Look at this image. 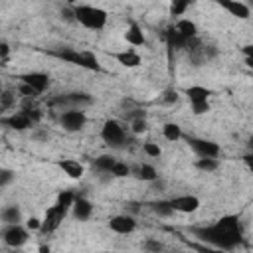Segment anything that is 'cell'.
Segmentation results:
<instances>
[{
    "label": "cell",
    "instance_id": "6da1fadb",
    "mask_svg": "<svg viewBox=\"0 0 253 253\" xmlns=\"http://www.w3.org/2000/svg\"><path fill=\"white\" fill-rule=\"evenodd\" d=\"M192 233H194L198 239H202L204 243H210L213 249H225V251L235 249V247L241 243V237H243V233L225 231V229L219 227L217 223L208 225V227H192Z\"/></svg>",
    "mask_w": 253,
    "mask_h": 253
},
{
    "label": "cell",
    "instance_id": "7a4b0ae2",
    "mask_svg": "<svg viewBox=\"0 0 253 253\" xmlns=\"http://www.w3.org/2000/svg\"><path fill=\"white\" fill-rule=\"evenodd\" d=\"M49 55H53V57H57V59H61L65 63H71V65L89 69V71H103L97 55L91 53V51H77V49H71V47H63V49L49 51Z\"/></svg>",
    "mask_w": 253,
    "mask_h": 253
},
{
    "label": "cell",
    "instance_id": "3957f363",
    "mask_svg": "<svg viewBox=\"0 0 253 253\" xmlns=\"http://www.w3.org/2000/svg\"><path fill=\"white\" fill-rule=\"evenodd\" d=\"M73 10H75V20L89 30H103L107 24V18H109L107 12L103 8H97V6L73 4Z\"/></svg>",
    "mask_w": 253,
    "mask_h": 253
},
{
    "label": "cell",
    "instance_id": "277c9868",
    "mask_svg": "<svg viewBox=\"0 0 253 253\" xmlns=\"http://www.w3.org/2000/svg\"><path fill=\"white\" fill-rule=\"evenodd\" d=\"M101 138H103L109 146H113V148H121V146H125V142H126V130H125V126H123L119 121L109 119V121L103 123Z\"/></svg>",
    "mask_w": 253,
    "mask_h": 253
},
{
    "label": "cell",
    "instance_id": "5b68a950",
    "mask_svg": "<svg viewBox=\"0 0 253 253\" xmlns=\"http://www.w3.org/2000/svg\"><path fill=\"white\" fill-rule=\"evenodd\" d=\"M59 123H61V126H63L65 130H69V132H77V130H81V128L87 125V115H85L81 109L73 107V109L61 113Z\"/></svg>",
    "mask_w": 253,
    "mask_h": 253
},
{
    "label": "cell",
    "instance_id": "8992f818",
    "mask_svg": "<svg viewBox=\"0 0 253 253\" xmlns=\"http://www.w3.org/2000/svg\"><path fill=\"white\" fill-rule=\"evenodd\" d=\"M2 241L8 247H22L28 241V227H22L20 223H8L2 229Z\"/></svg>",
    "mask_w": 253,
    "mask_h": 253
},
{
    "label": "cell",
    "instance_id": "52a82bcc",
    "mask_svg": "<svg viewBox=\"0 0 253 253\" xmlns=\"http://www.w3.org/2000/svg\"><path fill=\"white\" fill-rule=\"evenodd\" d=\"M188 144L192 146V150L198 156H208V158H217L221 148L217 142L213 140H206V138H196V136H188Z\"/></svg>",
    "mask_w": 253,
    "mask_h": 253
},
{
    "label": "cell",
    "instance_id": "ba28073f",
    "mask_svg": "<svg viewBox=\"0 0 253 253\" xmlns=\"http://www.w3.org/2000/svg\"><path fill=\"white\" fill-rule=\"evenodd\" d=\"M109 229L115 231V233H121V235L132 233V231L136 229V219H134V215H130V213L113 215V217L109 219Z\"/></svg>",
    "mask_w": 253,
    "mask_h": 253
},
{
    "label": "cell",
    "instance_id": "9c48e42d",
    "mask_svg": "<svg viewBox=\"0 0 253 253\" xmlns=\"http://www.w3.org/2000/svg\"><path fill=\"white\" fill-rule=\"evenodd\" d=\"M217 6H221L223 10H227L231 16L239 18V20H247L251 16V8L239 0H213Z\"/></svg>",
    "mask_w": 253,
    "mask_h": 253
},
{
    "label": "cell",
    "instance_id": "30bf717a",
    "mask_svg": "<svg viewBox=\"0 0 253 253\" xmlns=\"http://www.w3.org/2000/svg\"><path fill=\"white\" fill-rule=\"evenodd\" d=\"M20 81L32 85L40 95H42L43 91H47V87H49V75H47V73H42V71L24 73V75H20Z\"/></svg>",
    "mask_w": 253,
    "mask_h": 253
},
{
    "label": "cell",
    "instance_id": "8fae6325",
    "mask_svg": "<svg viewBox=\"0 0 253 253\" xmlns=\"http://www.w3.org/2000/svg\"><path fill=\"white\" fill-rule=\"evenodd\" d=\"M61 219H63V215L59 213V210L55 208V206H51V208H47L45 210V217L42 219V233H51V231H55L57 227H59V223H61Z\"/></svg>",
    "mask_w": 253,
    "mask_h": 253
},
{
    "label": "cell",
    "instance_id": "7c38bea8",
    "mask_svg": "<svg viewBox=\"0 0 253 253\" xmlns=\"http://www.w3.org/2000/svg\"><path fill=\"white\" fill-rule=\"evenodd\" d=\"M2 125L14 128V130H26V128H32L34 126V121L30 119L28 113H18V115H12V117H4L2 119Z\"/></svg>",
    "mask_w": 253,
    "mask_h": 253
},
{
    "label": "cell",
    "instance_id": "4fadbf2b",
    "mask_svg": "<svg viewBox=\"0 0 253 253\" xmlns=\"http://www.w3.org/2000/svg\"><path fill=\"white\" fill-rule=\"evenodd\" d=\"M174 210L176 211H182V213H192L200 208V200L196 196H176L170 200Z\"/></svg>",
    "mask_w": 253,
    "mask_h": 253
},
{
    "label": "cell",
    "instance_id": "5bb4252c",
    "mask_svg": "<svg viewBox=\"0 0 253 253\" xmlns=\"http://www.w3.org/2000/svg\"><path fill=\"white\" fill-rule=\"evenodd\" d=\"M164 40H166L168 51H174V49H186V45H188V40H186L174 26H170V28L164 32Z\"/></svg>",
    "mask_w": 253,
    "mask_h": 253
},
{
    "label": "cell",
    "instance_id": "9a60e30c",
    "mask_svg": "<svg viewBox=\"0 0 253 253\" xmlns=\"http://www.w3.org/2000/svg\"><path fill=\"white\" fill-rule=\"evenodd\" d=\"M57 166L63 170V174H67V176L73 178V180H79V178L83 176V172H85L83 164L77 162V160H73V158H63V160L57 162Z\"/></svg>",
    "mask_w": 253,
    "mask_h": 253
},
{
    "label": "cell",
    "instance_id": "2e32d148",
    "mask_svg": "<svg viewBox=\"0 0 253 253\" xmlns=\"http://www.w3.org/2000/svg\"><path fill=\"white\" fill-rule=\"evenodd\" d=\"M73 217L75 219H79V221H85V219H89L91 217V213H93V206H91V202L87 200V198H75V202H73Z\"/></svg>",
    "mask_w": 253,
    "mask_h": 253
},
{
    "label": "cell",
    "instance_id": "e0dca14e",
    "mask_svg": "<svg viewBox=\"0 0 253 253\" xmlns=\"http://www.w3.org/2000/svg\"><path fill=\"white\" fill-rule=\"evenodd\" d=\"M113 57L123 65V67H128V69H132V67H138L140 63H142V57L136 53V51H132V49H125V51H117V53H113Z\"/></svg>",
    "mask_w": 253,
    "mask_h": 253
},
{
    "label": "cell",
    "instance_id": "ac0fdd59",
    "mask_svg": "<svg viewBox=\"0 0 253 253\" xmlns=\"http://www.w3.org/2000/svg\"><path fill=\"white\" fill-rule=\"evenodd\" d=\"M53 103H65V105H73V107L81 109V105H91V103H93V99H91V95H87V93L75 91V93H67L65 97L55 99Z\"/></svg>",
    "mask_w": 253,
    "mask_h": 253
},
{
    "label": "cell",
    "instance_id": "d6986e66",
    "mask_svg": "<svg viewBox=\"0 0 253 253\" xmlns=\"http://www.w3.org/2000/svg\"><path fill=\"white\" fill-rule=\"evenodd\" d=\"M125 40H126L130 45H134V47L144 45V34H142V28H140L136 22H130L128 28H126V32H125Z\"/></svg>",
    "mask_w": 253,
    "mask_h": 253
},
{
    "label": "cell",
    "instance_id": "ffe728a7",
    "mask_svg": "<svg viewBox=\"0 0 253 253\" xmlns=\"http://www.w3.org/2000/svg\"><path fill=\"white\" fill-rule=\"evenodd\" d=\"M75 194L71 192V190H63V192H59V196H57V202H55V208L59 210V213L65 217V213L73 208V202H75Z\"/></svg>",
    "mask_w": 253,
    "mask_h": 253
},
{
    "label": "cell",
    "instance_id": "44dd1931",
    "mask_svg": "<svg viewBox=\"0 0 253 253\" xmlns=\"http://www.w3.org/2000/svg\"><path fill=\"white\" fill-rule=\"evenodd\" d=\"M148 208H150L158 217H170V215L176 211L170 200H154V202L148 204Z\"/></svg>",
    "mask_w": 253,
    "mask_h": 253
},
{
    "label": "cell",
    "instance_id": "7402d4cb",
    "mask_svg": "<svg viewBox=\"0 0 253 253\" xmlns=\"http://www.w3.org/2000/svg\"><path fill=\"white\" fill-rule=\"evenodd\" d=\"M184 93H186V97L190 99V103H192V101H208L210 95H211V91H210L208 87H202V85H192V87H188Z\"/></svg>",
    "mask_w": 253,
    "mask_h": 253
},
{
    "label": "cell",
    "instance_id": "603a6c76",
    "mask_svg": "<svg viewBox=\"0 0 253 253\" xmlns=\"http://www.w3.org/2000/svg\"><path fill=\"white\" fill-rule=\"evenodd\" d=\"M174 28H176L186 40H192V38L198 36V28H196V24H194L192 20H178V22L174 24Z\"/></svg>",
    "mask_w": 253,
    "mask_h": 253
},
{
    "label": "cell",
    "instance_id": "cb8c5ba5",
    "mask_svg": "<svg viewBox=\"0 0 253 253\" xmlns=\"http://www.w3.org/2000/svg\"><path fill=\"white\" fill-rule=\"evenodd\" d=\"M134 176L138 180H144V182H156L158 180V172L154 170V166L150 164H140L136 170H134Z\"/></svg>",
    "mask_w": 253,
    "mask_h": 253
},
{
    "label": "cell",
    "instance_id": "d4e9b609",
    "mask_svg": "<svg viewBox=\"0 0 253 253\" xmlns=\"http://www.w3.org/2000/svg\"><path fill=\"white\" fill-rule=\"evenodd\" d=\"M2 221L8 225V223H20L22 221V211L18 206H6L2 210Z\"/></svg>",
    "mask_w": 253,
    "mask_h": 253
},
{
    "label": "cell",
    "instance_id": "484cf974",
    "mask_svg": "<svg viewBox=\"0 0 253 253\" xmlns=\"http://www.w3.org/2000/svg\"><path fill=\"white\" fill-rule=\"evenodd\" d=\"M162 134H164L166 140L176 142V140L182 138V128H180V125H176V123H166V125L162 126Z\"/></svg>",
    "mask_w": 253,
    "mask_h": 253
},
{
    "label": "cell",
    "instance_id": "4316f807",
    "mask_svg": "<svg viewBox=\"0 0 253 253\" xmlns=\"http://www.w3.org/2000/svg\"><path fill=\"white\" fill-rule=\"evenodd\" d=\"M115 162H117V160H115L113 156H109V154H101V156L95 158V168H97L99 172H107V174H111Z\"/></svg>",
    "mask_w": 253,
    "mask_h": 253
},
{
    "label": "cell",
    "instance_id": "83f0119b",
    "mask_svg": "<svg viewBox=\"0 0 253 253\" xmlns=\"http://www.w3.org/2000/svg\"><path fill=\"white\" fill-rule=\"evenodd\" d=\"M217 166H219V160H217V158L200 156V158L196 160V168H198V170H204V172H213V170H217Z\"/></svg>",
    "mask_w": 253,
    "mask_h": 253
},
{
    "label": "cell",
    "instance_id": "f1b7e54d",
    "mask_svg": "<svg viewBox=\"0 0 253 253\" xmlns=\"http://www.w3.org/2000/svg\"><path fill=\"white\" fill-rule=\"evenodd\" d=\"M192 4V0H170V14L172 16H182L188 6Z\"/></svg>",
    "mask_w": 253,
    "mask_h": 253
},
{
    "label": "cell",
    "instance_id": "f546056e",
    "mask_svg": "<svg viewBox=\"0 0 253 253\" xmlns=\"http://www.w3.org/2000/svg\"><path fill=\"white\" fill-rule=\"evenodd\" d=\"M111 176H115V178H125V176H130V166L128 164H125V162H115V166H113V170H111Z\"/></svg>",
    "mask_w": 253,
    "mask_h": 253
},
{
    "label": "cell",
    "instance_id": "4dcf8cb0",
    "mask_svg": "<svg viewBox=\"0 0 253 253\" xmlns=\"http://www.w3.org/2000/svg\"><path fill=\"white\" fill-rule=\"evenodd\" d=\"M142 150H144V154L150 156V158H160V154H162V150H160V146H158L156 142H144V144H142Z\"/></svg>",
    "mask_w": 253,
    "mask_h": 253
},
{
    "label": "cell",
    "instance_id": "1f68e13d",
    "mask_svg": "<svg viewBox=\"0 0 253 253\" xmlns=\"http://www.w3.org/2000/svg\"><path fill=\"white\" fill-rule=\"evenodd\" d=\"M18 93H20L22 97H34V99L40 95L32 85H28V83H24V81H20V85H18Z\"/></svg>",
    "mask_w": 253,
    "mask_h": 253
},
{
    "label": "cell",
    "instance_id": "d6a6232c",
    "mask_svg": "<svg viewBox=\"0 0 253 253\" xmlns=\"http://www.w3.org/2000/svg\"><path fill=\"white\" fill-rule=\"evenodd\" d=\"M14 101H16V97H14L10 91H4V93L0 95V109H2V111H8V109L14 105Z\"/></svg>",
    "mask_w": 253,
    "mask_h": 253
},
{
    "label": "cell",
    "instance_id": "836d02e7",
    "mask_svg": "<svg viewBox=\"0 0 253 253\" xmlns=\"http://www.w3.org/2000/svg\"><path fill=\"white\" fill-rule=\"evenodd\" d=\"M190 105H192V113L194 115H204V113L210 111V103L208 101H192Z\"/></svg>",
    "mask_w": 253,
    "mask_h": 253
},
{
    "label": "cell",
    "instance_id": "e575fe53",
    "mask_svg": "<svg viewBox=\"0 0 253 253\" xmlns=\"http://www.w3.org/2000/svg\"><path fill=\"white\" fill-rule=\"evenodd\" d=\"M146 128H148V125H146L144 117H136V119H132V132H134V134H142Z\"/></svg>",
    "mask_w": 253,
    "mask_h": 253
},
{
    "label": "cell",
    "instance_id": "d590c367",
    "mask_svg": "<svg viewBox=\"0 0 253 253\" xmlns=\"http://www.w3.org/2000/svg\"><path fill=\"white\" fill-rule=\"evenodd\" d=\"M162 101L166 103V105H172V103H176L178 101V91L176 89H166L164 93H162Z\"/></svg>",
    "mask_w": 253,
    "mask_h": 253
},
{
    "label": "cell",
    "instance_id": "8d00e7d4",
    "mask_svg": "<svg viewBox=\"0 0 253 253\" xmlns=\"http://www.w3.org/2000/svg\"><path fill=\"white\" fill-rule=\"evenodd\" d=\"M12 180H14V172H12V170H8V168H2V170H0V186H2V188H6Z\"/></svg>",
    "mask_w": 253,
    "mask_h": 253
},
{
    "label": "cell",
    "instance_id": "74e56055",
    "mask_svg": "<svg viewBox=\"0 0 253 253\" xmlns=\"http://www.w3.org/2000/svg\"><path fill=\"white\" fill-rule=\"evenodd\" d=\"M241 53L245 55V63H247L249 67H253V43L243 45V47H241Z\"/></svg>",
    "mask_w": 253,
    "mask_h": 253
},
{
    "label": "cell",
    "instance_id": "f35d334b",
    "mask_svg": "<svg viewBox=\"0 0 253 253\" xmlns=\"http://www.w3.org/2000/svg\"><path fill=\"white\" fill-rule=\"evenodd\" d=\"M142 247H144L146 251H162V249H164V245H162L160 241H156V239H146Z\"/></svg>",
    "mask_w": 253,
    "mask_h": 253
},
{
    "label": "cell",
    "instance_id": "ab89813d",
    "mask_svg": "<svg viewBox=\"0 0 253 253\" xmlns=\"http://www.w3.org/2000/svg\"><path fill=\"white\" fill-rule=\"evenodd\" d=\"M8 53H10V45L6 42L0 43V57H2V65H8Z\"/></svg>",
    "mask_w": 253,
    "mask_h": 253
},
{
    "label": "cell",
    "instance_id": "60d3db41",
    "mask_svg": "<svg viewBox=\"0 0 253 253\" xmlns=\"http://www.w3.org/2000/svg\"><path fill=\"white\" fill-rule=\"evenodd\" d=\"M61 18H63L65 22H77V20H75V10H73V8H63V10H61Z\"/></svg>",
    "mask_w": 253,
    "mask_h": 253
},
{
    "label": "cell",
    "instance_id": "b9f144b4",
    "mask_svg": "<svg viewBox=\"0 0 253 253\" xmlns=\"http://www.w3.org/2000/svg\"><path fill=\"white\" fill-rule=\"evenodd\" d=\"M125 210H126V213L134 215V213L140 211V204H138V202H126V204H125Z\"/></svg>",
    "mask_w": 253,
    "mask_h": 253
},
{
    "label": "cell",
    "instance_id": "7bdbcfd3",
    "mask_svg": "<svg viewBox=\"0 0 253 253\" xmlns=\"http://www.w3.org/2000/svg\"><path fill=\"white\" fill-rule=\"evenodd\" d=\"M26 227H28V229H32V231L42 229V219H38V217H30V219L26 221Z\"/></svg>",
    "mask_w": 253,
    "mask_h": 253
},
{
    "label": "cell",
    "instance_id": "ee69618b",
    "mask_svg": "<svg viewBox=\"0 0 253 253\" xmlns=\"http://www.w3.org/2000/svg\"><path fill=\"white\" fill-rule=\"evenodd\" d=\"M243 162H245V166L253 172V150H249L247 154H243Z\"/></svg>",
    "mask_w": 253,
    "mask_h": 253
},
{
    "label": "cell",
    "instance_id": "f6af8a7d",
    "mask_svg": "<svg viewBox=\"0 0 253 253\" xmlns=\"http://www.w3.org/2000/svg\"><path fill=\"white\" fill-rule=\"evenodd\" d=\"M247 148L253 150V136H249V140H247Z\"/></svg>",
    "mask_w": 253,
    "mask_h": 253
},
{
    "label": "cell",
    "instance_id": "bcb514c9",
    "mask_svg": "<svg viewBox=\"0 0 253 253\" xmlns=\"http://www.w3.org/2000/svg\"><path fill=\"white\" fill-rule=\"evenodd\" d=\"M40 251H42V253H49V247H47V245H42Z\"/></svg>",
    "mask_w": 253,
    "mask_h": 253
},
{
    "label": "cell",
    "instance_id": "7dc6e473",
    "mask_svg": "<svg viewBox=\"0 0 253 253\" xmlns=\"http://www.w3.org/2000/svg\"><path fill=\"white\" fill-rule=\"evenodd\" d=\"M65 2H67V4H75L77 0H65Z\"/></svg>",
    "mask_w": 253,
    "mask_h": 253
},
{
    "label": "cell",
    "instance_id": "c3c4849f",
    "mask_svg": "<svg viewBox=\"0 0 253 253\" xmlns=\"http://www.w3.org/2000/svg\"><path fill=\"white\" fill-rule=\"evenodd\" d=\"M249 4H251V6H253V0H249Z\"/></svg>",
    "mask_w": 253,
    "mask_h": 253
}]
</instances>
